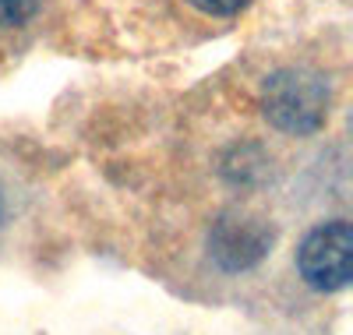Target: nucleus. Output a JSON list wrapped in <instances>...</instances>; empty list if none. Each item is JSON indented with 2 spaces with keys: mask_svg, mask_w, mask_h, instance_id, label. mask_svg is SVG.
<instances>
[{
  "mask_svg": "<svg viewBox=\"0 0 353 335\" xmlns=\"http://www.w3.org/2000/svg\"><path fill=\"white\" fill-rule=\"evenodd\" d=\"M43 0H0V25L4 28H14V25H25L39 11Z\"/></svg>",
  "mask_w": 353,
  "mask_h": 335,
  "instance_id": "obj_3",
  "label": "nucleus"
},
{
  "mask_svg": "<svg viewBox=\"0 0 353 335\" xmlns=\"http://www.w3.org/2000/svg\"><path fill=\"white\" fill-rule=\"evenodd\" d=\"M297 265H301V276L307 279V286L325 290V293L343 290L353 276V230H350V223L336 219V223L311 230L297 251Z\"/></svg>",
  "mask_w": 353,
  "mask_h": 335,
  "instance_id": "obj_2",
  "label": "nucleus"
},
{
  "mask_svg": "<svg viewBox=\"0 0 353 335\" xmlns=\"http://www.w3.org/2000/svg\"><path fill=\"white\" fill-rule=\"evenodd\" d=\"M191 4L205 14H237L241 8H248V0H191Z\"/></svg>",
  "mask_w": 353,
  "mask_h": 335,
  "instance_id": "obj_4",
  "label": "nucleus"
},
{
  "mask_svg": "<svg viewBox=\"0 0 353 335\" xmlns=\"http://www.w3.org/2000/svg\"><path fill=\"white\" fill-rule=\"evenodd\" d=\"M265 116L290 134H307L325 124L329 116V88L311 71H279L265 81L261 92Z\"/></svg>",
  "mask_w": 353,
  "mask_h": 335,
  "instance_id": "obj_1",
  "label": "nucleus"
}]
</instances>
